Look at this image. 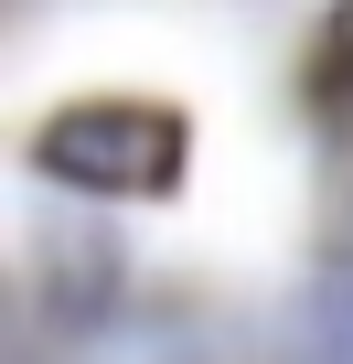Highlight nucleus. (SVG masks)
Wrapping results in <instances>:
<instances>
[{
  "label": "nucleus",
  "instance_id": "obj_1",
  "mask_svg": "<svg viewBox=\"0 0 353 364\" xmlns=\"http://www.w3.org/2000/svg\"><path fill=\"white\" fill-rule=\"evenodd\" d=\"M43 161L65 182H161L183 161V129L150 118V107H75V118L43 129Z\"/></svg>",
  "mask_w": 353,
  "mask_h": 364
}]
</instances>
